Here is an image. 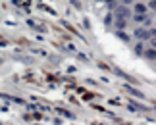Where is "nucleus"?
Instances as JSON below:
<instances>
[{"label":"nucleus","mask_w":156,"mask_h":125,"mask_svg":"<svg viewBox=\"0 0 156 125\" xmlns=\"http://www.w3.org/2000/svg\"><path fill=\"white\" fill-rule=\"evenodd\" d=\"M114 16L119 17V19H131V16H133V10H131L129 6L118 4L116 8H114Z\"/></svg>","instance_id":"f257e3e1"},{"label":"nucleus","mask_w":156,"mask_h":125,"mask_svg":"<svg viewBox=\"0 0 156 125\" xmlns=\"http://www.w3.org/2000/svg\"><path fill=\"white\" fill-rule=\"evenodd\" d=\"M133 37H135L137 40H143V43H145V40L151 39V29H147L145 25H139V27L133 31Z\"/></svg>","instance_id":"f03ea898"},{"label":"nucleus","mask_w":156,"mask_h":125,"mask_svg":"<svg viewBox=\"0 0 156 125\" xmlns=\"http://www.w3.org/2000/svg\"><path fill=\"white\" fill-rule=\"evenodd\" d=\"M147 10L148 8L141 2H135V6H133V14H147Z\"/></svg>","instance_id":"7ed1b4c3"},{"label":"nucleus","mask_w":156,"mask_h":125,"mask_svg":"<svg viewBox=\"0 0 156 125\" xmlns=\"http://www.w3.org/2000/svg\"><path fill=\"white\" fill-rule=\"evenodd\" d=\"M114 25H116V29H118V31H123V29L127 27V19H119V17H116Z\"/></svg>","instance_id":"20e7f679"},{"label":"nucleus","mask_w":156,"mask_h":125,"mask_svg":"<svg viewBox=\"0 0 156 125\" xmlns=\"http://www.w3.org/2000/svg\"><path fill=\"white\" fill-rule=\"evenodd\" d=\"M143 56L148 58V60H156V48H145Z\"/></svg>","instance_id":"39448f33"},{"label":"nucleus","mask_w":156,"mask_h":125,"mask_svg":"<svg viewBox=\"0 0 156 125\" xmlns=\"http://www.w3.org/2000/svg\"><path fill=\"white\" fill-rule=\"evenodd\" d=\"M135 52L139 56H143V52H145V43H143V40H139V43L135 44Z\"/></svg>","instance_id":"423d86ee"},{"label":"nucleus","mask_w":156,"mask_h":125,"mask_svg":"<svg viewBox=\"0 0 156 125\" xmlns=\"http://www.w3.org/2000/svg\"><path fill=\"white\" fill-rule=\"evenodd\" d=\"M104 2H106V6H108V8H116V6L119 4V2H122V0H104Z\"/></svg>","instance_id":"0eeeda50"},{"label":"nucleus","mask_w":156,"mask_h":125,"mask_svg":"<svg viewBox=\"0 0 156 125\" xmlns=\"http://www.w3.org/2000/svg\"><path fill=\"white\" fill-rule=\"evenodd\" d=\"M118 37L122 39V40H125V43H127V40H129V37H127V35H125L123 31H118Z\"/></svg>","instance_id":"6e6552de"},{"label":"nucleus","mask_w":156,"mask_h":125,"mask_svg":"<svg viewBox=\"0 0 156 125\" xmlns=\"http://www.w3.org/2000/svg\"><path fill=\"white\" fill-rule=\"evenodd\" d=\"M147 8H151V10H156V0H151V2H148V6Z\"/></svg>","instance_id":"1a4fd4ad"},{"label":"nucleus","mask_w":156,"mask_h":125,"mask_svg":"<svg viewBox=\"0 0 156 125\" xmlns=\"http://www.w3.org/2000/svg\"><path fill=\"white\" fill-rule=\"evenodd\" d=\"M133 2H135V0H122V2H119V4H123V6H131Z\"/></svg>","instance_id":"9d476101"},{"label":"nucleus","mask_w":156,"mask_h":125,"mask_svg":"<svg viewBox=\"0 0 156 125\" xmlns=\"http://www.w3.org/2000/svg\"><path fill=\"white\" fill-rule=\"evenodd\" d=\"M112 17H114V16H112V14H108V16H106V19H104V21H106V23H108V25H110V23H112Z\"/></svg>","instance_id":"9b49d317"},{"label":"nucleus","mask_w":156,"mask_h":125,"mask_svg":"<svg viewBox=\"0 0 156 125\" xmlns=\"http://www.w3.org/2000/svg\"><path fill=\"white\" fill-rule=\"evenodd\" d=\"M148 40H151V44H152V48H156V37H151V39H148Z\"/></svg>","instance_id":"f8f14e48"}]
</instances>
